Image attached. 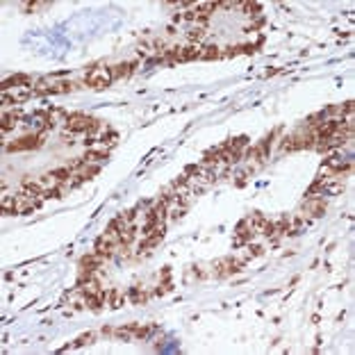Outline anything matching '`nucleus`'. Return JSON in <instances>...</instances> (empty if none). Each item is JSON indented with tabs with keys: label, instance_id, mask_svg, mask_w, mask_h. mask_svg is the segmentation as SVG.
Here are the masks:
<instances>
[{
	"label": "nucleus",
	"instance_id": "nucleus-1",
	"mask_svg": "<svg viewBox=\"0 0 355 355\" xmlns=\"http://www.w3.org/2000/svg\"><path fill=\"white\" fill-rule=\"evenodd\" d=\"M114 82L112 77V69H91V71H87V75H84V84L91 89H96V91H103V89H107L109 84Z\"/></svg>",
	"mask_w": 355,
	"mask_h": 355
},
{
	"label": "nucleus",
	"instance_id": "nucleus-2",
	"mask_svg": "<svg viewBox=\"0 0 355 355\" xmlns=\"http://www.w3.org/2000/svg\"><path fill=\"white\" fill-rule=\"evenodd\" d=\"M35 148H41V139H39V132H30V135H23L21 139L12 142L7 146L9 153H23V150H35Z\"/></svg>",
	"mask_w": 355,
	"mask_h": 355
},
{
	"label": "nucleus",
	"instance_id": "nucleus-3",
	"mask_svg": "<svg viewBox=\"0 0 355 355\" xmlns=\"http://www.w3.org/2000/svg\"><path fill=\"white\" fill-rule=\"evenodd\" d=\"M248 221H250V225H253L255 235H264V237H273V235H276V223L266 219L264 214L253 212L248 216Z\"/></svg>",
	"mask_w": 355,
	"mask_h": 355
},
{
	"label": "nucleus",
	"instance_id": "nucleus-4",
	"mask_svg": "<svg viewBox=\"0 0 355 355\" xmlns=\"http://www.w3.org/2000/svg\"><path fill=\"white\" fill-rule=\"evenodd\" d=\"M253 239H255L253 225H250L248 219H244L242 223L235 228V244H237V246H246V244H250Z\"/></svg>",
	"mask_w": 355,
	"mask_h": 355
},
{
	"label": "nucleus",
	"instance_id": "nucleus-5",
	"mask_svg": "<svg viewBox=\"0 0 355 355\" xmlns=\"http://www.w3.org/2000/svg\"><path fill=\"white\" fill-rule=\"evenodd\" d=\"M91 121H94V118H89L87 114H69V121H66L64 128L71 130L73 135H77V132H87Z\"/></svg>",
	"mask_w": 355,
	"mask_h": 355
},
{
	"label": "nucleus",
	"instance_id": "nucleus-6",
	"mask_svg": "<svg viewBox=\"0 0 355 355\" xmlns=\"http://www.w3.org/2000/svg\"><path fill=\"white\" fill-rule=\"evenodd\" d=\"M325 210H328V203L323 198H308L305 205H303V212L308 214V216H312V219H321L325 214Z\"/></svg>",
	"mask_w": 355,
	"mask_h": 355
},
{
	"label": "nucleus",
	"instance_id": "nucleus-7",
	"mask_svg": "<svg viewBox=\"0 0 355 355\" xmlns=\"http://www.w3.org/2000/svg\"><path fill=\"white\" fill-rule=\"evenodd\" d=\"M66 298H69V305H73V310H87V298L89 296L84 294V289L80 287V284H77L75 289L69 291Z\"/></svg>",
	"mask_w": 355,
	"mask_h": 355
},
{
	"label": "nucleus",
	"instance_id": "nucleus-8",
	"mask_svg": "<svg viewBox=\"0 0 355 355\" xmlns=\"http://www.w3.org/2000/svg\"><path fill=\"white\" fill-rule=\"evenodd\" d=\"M201 50L203 46L201 43H189L178 50V62H194V59H201Z\"/></svg>",
	"mask_w": 355,
	"mask_h": 355
},
{
	"label": "nucleus",
	"instance_id": "nucleus-9",
	"mask_svg": "<svg viewBox=\"0 0 355 355\" xmlns=\"http://www.w3.org/2000/svg\"><path fill=\"white\" fill-rule=\"evenodd\" d=\"M21 116H23V114H21V109H14V112H5L2 114V118H0V132H2V135H5L7 130H14V128H16L18 125V121H21Z\"/></svg>",
	"mask_w": 355,
	"mask_h": 355
},
{
	"label": "nucleus",
	"instance_id": "nucleus-10",
	"mask_svg": "<svg viewBox=\"0 0 355 355\" xmlns=\"http://www.w3.org/2000/svg\"><path fill=\"white\" fill-rule=\"evenodd\" d=\"M137 69V62H123V64H116L112 66V77L114 80H125V77H130Z\"/></svg>",
	"mask_w": 355,
	"mask_h": 355
},
{
	"label": "nucleus",
	"instance_id": "nucleus-11",
	"mask_svg": "<svg viewBox=\"0 0 355 355\" xmlns=\"http://www.w3.org/2000/svg\"><path fill=\"white\" fill-rule=\"evenodd\" d=\"M216 7H219V2H210V0H205V2H196L194 14H196V18H207L210 14H214Z\"/></svg>",
	"mask_w": 355,
	"mask_h": 355
},
{
	"label": "nucleus",
	"instance_id": "nucleus-12",
	"mask_svg": "<svg viewBox=\"0 0 355 355\" xmlns=\"http://www.w3.org/2000/svg\"><path fill=\"white\" fill-rule=\"evenodd\" d=\"M107 305L109 308H114V310H118L121 305L125 303V294H123V289H109L107 291Z\"/></svg>",
	"mask_w": 355,
	"mask_h": 355
},
{
	"label": "nucleus",
	"instance_id": "nucleus-13",
	"mask_svg": "<svg viewBox=\"0 0 355 355\" xmlns=\"http://www.w3.org/2000/svg\"><path fill=\"white\" fill-rule=\"evenodd\" d=\"M223 53H221V48L216 43H210V46H203L201 50V59L203 62H212V59H221Z\"/></svg>",
	"mask_w": 355,
	"mask_h": 355
},
{
	"label": "nucleus",
	"instance_id": "nucleus-14",
	"mask_svg": "<svg viewBox=\"0 0 355 355\" xmlns=\"http://www.w3.org/2000/svg\"><path fill=\"white\" fill-rule=\"evenodd\" d=\"M36 182H39V187H41L43 191H50V189H55V187L59 184V180L55 178V173L50 171V173H43V176L36 178Z\"/></svg>",
	"mask_w": 355,
	"mask_h": 355
},
{
	"label": "nucleus",
	"instance_id": "nucleus-15",
	"mask_svg": "<svg viewBox=\"0 0 355 355\" xmlns=\"http://www.w3.org/2000/svg\"><path fill=\"white\" fill-rule=\"evenodd\" d=\"M94 339H96V332H84V335H80V337H77L73 344H69V346H64V349H59V351L64 353V351H69V349H80V346H87V344H91Z\"/></svg>",
	"mask_w": 355,
	"mask_h": 355
},
{
	"label": "nucleus",
	"instance_id": "nucleus-16",
	"mask_svg": "<svg viewBox=\"0 0 355 355\" xmlns=\"http://www.w3.org/2000/svg\"><path fill=\"white\" fill-rule=\"evenodd\" d=\"M130 298H132V303H135V305H143V303H148L150 294H148V291H143V287H132Z\"/></svg>",
	"mask_w": 355,
	"mask_h": 355
},
{
	"label": "nucleus",
	"instance_id": "nucleus-17",
	"mask_svg": "<svg viewBox=\"0 0 355 355\" xmlns=\"http://www.w3.org/2000/svg\"><path fill=\"white\" fill-rule=\"evenodd\" d=\"M112 337L121 339V342H130V339H135V332H132L130 323H128V325H123V328H114Z\"/></svg>",
	"mask_w": 355,
	"mask_h": 355
},
{
	"label": "nucleus",
	"instance_id": "nucleus-18",
	"mask_svg": "<svg viewBox=\"0 0 355 355\" xmlns=\"http://www.w3.org/2000/svg\"><path fill=\"white\" fill-rule=\"evenodd\" d=\"M75 89H80V84L75 82H55L53 84V94H71V91H75Z\"/></svg>",
	"mask_w": 355,
	"mask_h": 355
},
{
	"label": "nucleus",
	"instance_id": "nucleus-19",
	"mask_svg": "<svg viewBox=\"0 0 355 355\" xmlns=\"http://www.w3.org/2000/svg\"><path fill=\"white\" fill-rule=\"evenodd\" d=\"M205 28H201V25H194V28H189V32H187V39H189V43H198L205 36Z\"/></svg>",
	"mask_w": 355,
	"mask_h": 355
},
{
	"label": "nucleus",
	"instance_id": "nucleus-20",
	"mask_svg": "<svg viewBox=\"0 0 355 355\" xmlns=\"http://www.w3.org/2000/svg\"><path fill=\"white\" fill-rule=\"evenodd\" d=\"M153 328L155 325L150 323V325H139V323H135V339H148V335H150V332H153Z\"/></svg>",
	"mask_w": 355,
	"mask_h": 355
},
{
	"label": "nucleus",
	"instance_id": "nucleus-21",
	"mask_svg": "<svg viewBox=\"0 0 355 355\" xmlns=\"http://www.w3.org/2000/svg\"><path fill=\"white\" fill-rule=\"evenodd\" d=\"M237 7H242V9L248 14V16H257V14L262 12V5H260V2H239Z\"/></svg>",
	"mask_w": 355,
	"mask_h": 355
},
{
	"label": "nucleus",
	"instance_id": "nucleus-22",
	"mask_svg": "<svg viewBox=\"0 0 355 355\" xmlns=\"http://www.w3.org/2000/svg\"><path fill=\"white\" fill-rule=\"evenodd\" d=\"M109 157V153L107 150H87V155H84V162H103Z\"/></svg>",
	"mask_w": 355,
	"mask_h": 355
},
{
	"label": "nucleus",
	"instance_id": "nucleus-23",
	"mask_svg": "<svg viewBox=\"0 0 355 355\" xmlns=\"http://www.w3.org/2000/svg\"><path fill=\"white\" fill-rule=\"evenodd\" d=\"M103 130H107V125L103 123V121H91V125H89V130H87V137H91V139H94L96 135H98V132H103Z\"/></svg>",
	"mask_w": 355,
	"mask_h": 355
},
{
	"label": "nucleus",
	"instance_id": "nucleus-24",
	"mask_svg": "<svg viewBox=\"0 0 355 355\" xmlns=\"http://www.w3.org/2000/svg\"><path fill=\"white\" fill-rule=\"evenodd\" d=\"M14 201H16V196H2L0 198V207H2V212H9L12 214L14 212Z\"/></svg>",
	"mask_w": 355,
	"mask_h": 355
},
{
	"label": "nucleus",
	"instance_id": "nucleus-25",
	"mask_svg": "<svg viewBox=\"0 0 355 355\" xmlns=\"http://www.w3.org/2000/svg\"><path fill=\"white\" fill-rule=\"evenodd\" d=\"M239 53H244V48L237 43V46H228L225 48V53H223V57H237Z\"/></svg>",
	"mask_w": 355,
	"mask_h": 355
},
{
	"label": "nucleus",
	"instance_id": "nucleus-26",
	"mask_svg": "<svg viewBox=\"0 0 355 355\" xmlns=\"http://www.w3.org/2000/svg\"><path fill=\"white\" fill-rule=\"evenodd\" d=\"M41 7H48V2H25V9H28V12H36V9H41Z\"/></svg>",
	"mask_w": 355,
	"mask_h": 355
}]
</instances>
